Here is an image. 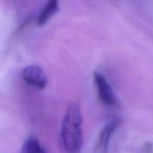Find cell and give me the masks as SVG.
Listing matches in <instances>:
<instances>
[{
	"instance_id": "cell-1",
	"label": "cell",
	"mask_w": 153,
	"mask_h": 153,
	"mask_svg": "<svg viewBox=\"0 0 153 153\" xmlns=\"http://www.w3.org/2000/svg\"><path fill=\"white\" fill-rule=\"evenodd\" d=\"M82 114L76 103L69 104L63 119L61 140L66 153H81L83 146Z\"/></svg>"
},
{
	"instance_id": "cell-6",
	"label": "cell",
	"mask_w": 153,
	"mask_h": 153,
	"mask_svg": "<svg viewBox=\"0 0 153 153\" xmlns=\"http://www.w3.org/2000/svg\"><path fill=\"white\" fill-rule=\"evenodd\" d=\"M20 153H46L37 137L30 136L22 143Z\"/></svg>"
},
{
	"instance_id": "cell-3",
	"label": "cell",
	"mask_w": 153,
	"mask_h": 153,
	"mask_svg": "<svg viewBox=\"0 0 153 153\" xmlns=\"http://www.w3.org/2000/svg\"><path fill=\"white\" fill-rule=\"evenodd\" d=\"M94 81L100 102L105 106L115 105L117 103L116 96L104 75L100 72H94Z\"/></svg>"
},
{
	"instance_id": "cell-4",
	"label": "cell",
	"mask_w": 153,
	"mask_h": 153,
	"mask_svg": "<svg viewBox=\"0 0 153 153\" xmlns=\"http://www.w3.org/2000/svg\"><path fill=\"white\" fill-rule=\"evenodd\" d=\"M22 79L27 85L37 89H45L48 85L46 73L40 66L32 64L25 67L22 71Z\"/></svg>"
},
{
	"instance_id": "cell-2",
	"label": "cell",
	"mask_w": 153,
	"mask_h": 153,
	"mask_svg": "<svg viewBox=\"0 0 153 153\" xmlns=\"http://www.w3.org/2000/svg\"><path fill=\"white\" fill-rule=\"evenodd\" d=\"M121 123L122 120L120 117H115L104 126L96 140L93 153H108L111 138Z\"/></svg>"
},
{
	"instance_id": "cell-5",
	"label": "cell",
	"mask_w": 153,
	"mask_h": 153,
	"mask_svg": "<svg viewBox=\"0 0 153 153\" xmlns=\"http://www.w3.org/2000/svg\"><path fill=\"white\" fill-rule=\"evenodd\" d=\"M59 8L58 0H49L45 4L37 16V24L41 26L46 24L52 16L58 12Z\"/></svg>"
}]
</instances>
